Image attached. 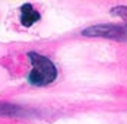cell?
Masks as SVG:
<instances>
[{
    "instance_id": "1",
    "label": "cell",
    "mask_w": 127,
    "mask_h": 124,
    "mask_svg": "<svg viewBox=\"0 0 127 124\" xmlns=\"http://www.w3.org/2000/svg\"><path fill=\"white\" fill-rule=\"evenodd\" d=\"M29 60L32 63V70L28 74V82L34 86L50 85L57 77V69L48 57L41 56L38 53H29Z\"/></svg>"
},
{
    "instance_id": "2",
    "label": "cell",
    "mask_w": 127,
    "mask_h": 124,
    "mask_svg": "<svg viewBox=\"0 0 127 124\" xmlns=\"http://www.w3.org/2000/svg\"><path fill=\"white\" fill-rule=\"evenodd\" d=\"M82 35L85 37H102V38H115V39H124L127 38V28L126 26H118V25H95L86 28Z\"/></svg>"
},
{
    "instance_id": "3",
    "label": "cell",
    "mask_w": 127,
    "mask_h": 124,
    "mask_svg": "<svg viewBox=\"0 0 127 124\" xmlns=\"http://www.w3.org/2000/svg\"><path fill=\"white\" fill-rule=\"evenodd\" d=\"M37 21H39V13L29 4L26 3L21 7V24L24 26H31Z\"/></svg>"
},
{
    "instance_id": "4",
    "label": "cell",
    "mask_w": 127,
    "mask_h": 124,
    "mask_svg": "<svg viewBox=\"0 0 127 124\" xmlns=\"http://www.w3.org/2000/svg\"><path fill=\"white\" fill-rule=\"evenodd\" d=\"M22 112H24V110L19 108L18 105L0 102V117H16V115H21Z\"/></svg>"
},
{
    "instance_id": "5",
    "label": "cell",
    "mask_w": 127,
    "mask_h": 124,
    "mask_svg": "<svg viewBox=\"0 0 127 124\" xmlns=\"http://www.w3.org/2000/svg\"><path fill=\"white\" fill-rule=\"evenodd\" d=\"M111 15L118 16V18L124 19V21L127 22V7H126V6H118V7H114V9L111 10Z\"/></svg>"
}]
</instances>
